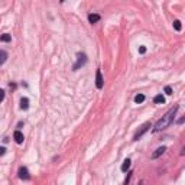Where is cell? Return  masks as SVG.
<instances>
[{"instance_id":"5bb4252c","label":"cell","mask_w":185,"mask_h":185,"mask_svg":"<svg viewBox=\"0 0 185 185\" xmlns=\"http://www.w3.org/2000/svg\"><path fill=\"white\" fill-rule=\"evenodd\" d=\"M135 101H136V103H143V101H145V96H143V94H137L136 97H135Z\"/></svg>"},{"instance_id":"8992f818","label":"cell","mask_w":185,"mask_h":185,"mask_svg":"<svg viewBox=\"0 0 185 185\" xmlns=\"http://www.w3.org/2000/svg\"><path fill=\"white\" fill-rule=\"evenodd\" d=\"M29 176H31V175H29V171H27L25 166H22V168L19 169V178H20V180H29Z\"/></svg>"},{"instance_id":"8fae6325","label":"cell","mask_w":185,"mask_h":185,"mask_svg":"<svg viewBox=\"0 0 185 185\" xmlns=\"http://www.w3.org/2000/svg\"><path fill=\"white\" fill-rule=\"evenodd\" d=\"M130 163H132L130 159H126L125 162H123V165H122V171H123V172H126L127 169L130 168Z\"/></svg>"},{"instance_id":"5b68a950","label":"cell","mask_w":185,"mask_h":185,"mask_svg":"<svg viewBox=\"0 0 185 185\" xmlns=\"http://www.w3.org/2000/svg\"><path fill=\"white\" fill-rule=\"evenodd\" d=\"M165 151H166V147H165V146L158 147V149H156V151H155V152L152 153V156H151V159H158L159 156H161V155H163V153H165Z\"/></svg>"},{"instance_id":"3957f363","label":"cell","mask_w":185,"mask_h":185,"mask_svg":"<svg viewBox=\"0 0 185 185\" xmlns=\"http://www.w3.org/2000/svg\"><path fill=\"white\" fill-rule=\"evenodd\" d=\"M103 84H104V81H103V75H101V71L97 70V72H96V85H97L98 90H101V88H103Z\"/></svg>"},{"instance_id":"ba28073f","label":"cell","mask_w":185,"mask_h":185,"mask_svg":"<svg viewBox=\"0 0 185 185\" xmlns=\"http://www.w3.org/2000/svg\"><path fill=\"white\" fill-rule=\"evenodd\" d=\"M153 101H155L156 104H163V103H165V97H163L162 94H158V96H155Z\"/></svg>"},{"instance_id":"d6986e66","label":"cell","mask_w":185,"mask_h":185,"mask_svg":"<svg viewBox=\"0 0 185 185\" xmlns=\"http://www.w3.org/2000/svg\"><path fill=\"white\" fill-rule=\"evenodd\" d=\"M139 52H140V54H145V52H146V48H145V46H140V48H139Z\"/></svg>"},{"instance_id":"7c38bea8","label":"cell","mask_w":185,"mask_h":185,"mask_svg":"<svg viewBox=\"0 0 185 185\" xmlns=\"http://www.w3.org/2000/svg\"><path fill=\"white\" fill-rule=\"evenodd\" d=\"M6 60H7V54H6L5 51H0V67L5 64Z\"/></svg>"},{"instance_id":"277c9868","label":"cell","mask_w":185,"mask_h":185,"mask_svg":"<svg viewBox=\"0 0 185 185\" xmlns=\"http://www.w3.org/2000/svg\"><path fill=\"white\" fill-rule=\"evenodd\" d=\"M149 127H152V125H151V123H145V125L142 126V129H140V130H139V132L136 133V135H135V137H133V139H135V140H137V139H139V137H140L142 135L145 133V132L149 130Z\"/></svg>"},{"instance_id":"7a4b0ae2","label":"cell","mask_w":185,"mask_h":185,"mask_svg":"<svg viewBox=\"0 0 185 185\" xmlns=\"http://www.w3.org/2000/svg\"><path fill=\"white\" fill-rule=\"evenodd\" d=\"M77 58H78V60H77V64H74V67H72V70L74 71H77L80 67H82L85 62H87V55L85 54H78L77 55Z\"/></svg>"},{"instance_id":"9c48e42d","label":"cell","mask_w":185,"mask_h":185,"mask_svg":"<svg viewBox=\"0 0 185 185\" xmlns=\"http://www.w3.org/2000/svg\"><path fill=\"white\" fill-rule=\"evenodd\" d=\"M20 109L22 110L29 109V100H27V98H22V100H20Z\"/></svg>"},{"instance_id":"52a82bcc","label":"cell","mask_w":185,"mask_h":185,"mask_svg":"<svg viewBox=\"0 0 185 185\" xmlns=\"http://www.w3.org/2000/svg\"><path fill=\"white\" fill-rule=\"evenodd\" d=\"M13 137H15V140H16V143H19V145H20V143H23V139H25V137H23V135H22V133H20L19 130L15 132V135H13Z\"/></svg>"},{"instance_id":"ac0fdd59","label":"cell","mask_w":185,"mask_h":185,"mask_svg":"<svg viewBox=\"0 0 185 185\" xmlns=\"http://www.w3.org/2000/svg\"><path fill=\"white\" fill-rule=\"evenodd\" d=\"M6 153V149L3 146H0V156H2V155H5Z\"/></svg>"},{"instance_id":"2e32d148","label":"cell","mask_w":185,"mask_h":185,"mask_svg":"<svg viewBox=\"0 0 185 185\" xmlns=\"http://www.w3.org/2000/svg\"><path fill=\"white\" fill-rule=\"evenodd\" d=\"M165 92H166L168 96H171V94H172V88H171V87H165Z\"/></svg>"},{"instance_id":"30bf717a","label":"cell","mask_w":185,"mask_h":185,"mask_svg":"<svg viewBox=\"0 0 185 185\" xmlns=\"http://www.w3.org/2000/svg\"><path fill=\"white\" fill-rule=\"evenodd\" d=\"M88 20H90V23H96L100 20V15H96V13H92V15H90L88 16Z\"/></svg>"},{"instance_id":"6da1fadb","label":"cell","mask_w":185,"mask_h":185,"mask_svg":"<svg viewBox=\"0 0 185 185\" xmlns=\"http://www.w3.org/2000/svg\"><path fill=\"white\" fill-rule=\"evenodd\" d=\"M176 111H178V106H174V107L169 110L166 114L162 116V119L158 120V122H156V125L153 126V133H158V132H161V130H165L166 127H169V126L172 125Z\"/></svg>"},{"instance_id":"4fadbf2b","label":"cell","mask_w":185,"mask_h":185,"mask_svg":"<svg viewBox=\"0 0 185 185\" xmlns=\"http://www.w3.org/2000/svg\"><path fill=\"white\" fill-rule=\"evenodd\" d=\"M0 41H2V42H10V41H12V36L9 35V33H3V35L0 36Z\"/></svg>"},{"instance_id":"9a60e30c","label":"cell","mask_w":185,"mask_h":185,"mask_svg":"<svg viewBox=\"0 0 185 185\" xmlns=\"http://www.w3.org/2000/svg\"><path fill=\"white\" fill-rule=\"evenodd\" d=\"M174 27L176 29V31H181V27H182V26H181L180 20H175V22H174Z\"/></svg>"},{"instance_id":"e0dca14e","label":"cell","mask_w":185,"mask_h":185,"mask_svg":"<svg viewBox=\"0 0 185 185\" xmlns=\"http://www.w3.org/2000/svg\"><path fill=\"white\" fill-rule=\"evenodd\" d=\"M3 98H5V91L0 90V101H3Z\"/></svg>"}]
</instances>
